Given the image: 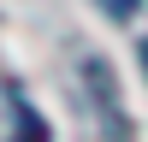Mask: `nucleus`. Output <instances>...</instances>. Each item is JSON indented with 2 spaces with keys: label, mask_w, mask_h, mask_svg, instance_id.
Here are the masks:
<instances>
[{
  "label": "nucleus",
  "mask_w": 148,
  "mask_h": 142,
  "mask_svg": "<svg viewBox=\"0 0 148 142\" xmlns=\"http://www.w3.org/2000/svg\"><path fill=\"white\" fill-rule=\"evenodd\" d=\"M142 53H148V47H142Z\"/></svg>",
  "instance_id": "obj_1"
}]
</instances>
